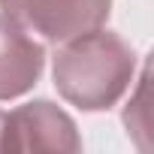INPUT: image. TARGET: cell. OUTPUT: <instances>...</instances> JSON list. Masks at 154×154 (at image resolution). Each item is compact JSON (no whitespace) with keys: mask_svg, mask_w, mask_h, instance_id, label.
I'll use <instances>...</instances> for the list:
<instances>
[{"mask_svg":"<svg viewBox=\"0 0 154 154\" xmlns=\"http://www.w3.org/2000/svg\"><path fill=\"white\" fill-rule=\"evenodd\" d=\"M3 118H6V112H0V151H3Z\"/></svg>","mask_w":154,"mask_h":154,"instance_id":"5","label":"cell"},{"mask_svg":"<svg viewBox=\"0 0 154 154\" xmlns=\"http://www.w3.org/2000/svg\"><path fill=\"white\" fill-rule=\"evenodd\" d=\"M0 12L45 42H66L79 33L103 27L112 0H0Z\"/></svg>","mask_w":154,"mask_h":154,"instance_id":"2","label":"cell"},{"mask_svg":"<svg viewBox=\"0 0 154 154\" xmlns=\"http://www.w3.org/2000/svg\"><path fill=\"white\" fill-rule=\"evenodd\" d=\"M45 66V45L0 12V103L33 91Z\"/></svg>","mask_w":154,"mask_h":154,"instance_id":"4","label":"cell"},{"mask_svg":"<svg viewBox=\"0 0 154 154\" xmlns=\"http://www.w3.org/2000/svg\"><path fill=\"white\" fill-rule=\"evenodd\" d=\"M136 75V51L112 30L94 27L57 45L51 79L57 94L82 112L112 109Z\"/></svg>","mask_w":154,"mask_h":154,"instance_id":"1","label":"cell"},{"mask_svg":"<svg viewBox=\"0 0 154 154\" xmlns=\"http://www.w3.org/2000/svg\"><path fill=\"white\" fill-rule=\"evenodd\" d=\"M3 151H82L75 121L51 100H30L3 118Z\"/></svg>","mask_w":154,"mask_h":154,"instance_id":"3","label":"cell"}]
</instances>
